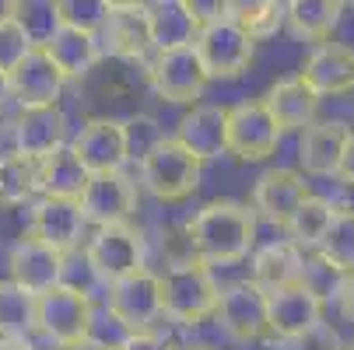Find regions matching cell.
Listing matches in <instances>:
<instances>
[{
    "instance_id": "34",
    "label": "cell",
    "mask_w": 354,
    "mask_h": 350,
    "mask_svg": "<svg viewBox=\"0 0 354 350\" xmlns=\"http://www.w3.org/2000/svg\"><path fill=\"white\" fill-rule=\"evenodd\" d=\"M57 18L60 25L98 35V28L109 18V0H57Z\"/></svg>"
},
{
    "instance_id": "43",
    "label": "cell",
    "mask_w": 354,
    "mask_h": 350,
    "mask_svg": "<svg viewBox=\"0 0 354 350\" xmlns=\"http://www.w3.org/2000/svg\"><path fill=\"white\" fill-rule=\"evenodd\" d=\"M11 102V81H8V74L0 70V109H4Z\"/></svg>"
},
{
    "instance_id": "25",
    "label": "cell",
    "mask_w": 354,
    "mask_h": 350,
    "mask_svg": "<svg viewBox=\"0 0 354 350\" xmlns=\"http://www.w3.org/2000/svg\"><path fill=\"white\" fill-rule=\"evenodd\" d=\"M347 123L340 119H316L298 137V165L306 175H337L344 144H347Z\"/></svg>"
},
{
    "instance_id": "33",
    "label": "cell",
    "mask_w": 354,
    "mask_h": 350,
    "mask_svg": "<svg viewBox=\"0 0 354 350\" xmlns=\"http://www.w3.org/2000/svg\"><path fill=\"white\" fill-rule=\"evenodd\" d=\"M319 256L337 273H354V211H333V221L319 242Z\"/></svg>"
},
{
    "instance_id": "29",
    "label": "cell",
    "mask_w": 354,
    "mask_h": 350,
    "mask_svg": "<svg viewBox=\"0 0 354 350\" xmlns=\"http://www.w3.org/2000/svg\"><path fill=\"white\" fill-rule=\"evenodd\" d=\"M333 211H337V204H330L326 196L309 193L298 204V211L288 217V224H284L288 242L298 245L301 253H306V249H319V242H323V235H326V228L333 221Z\"/></svg>"
},
{
    "instance_id": "28",
    "label": "cell",
    "mask_w": 354,
    "mask_h": 350,
    "mask_svg": "<svg viewBox=\"0 0 354 350\" xmlns=\"http://www.w3.org/2000/svg\"><path fill=\"white\" fill-rule=\"evenodd\" d=\"M88 179L91 175L74 158L71 147H60V151L39 162V196L46 200H81Z\"/></svg>"
},
{
    "instance_id": "14",
    "label": "cell",
    "mask_w": 354,
    "mask_h": 350,
    "mask_svg": "<svg viewBox=\"0 0 354 350\" xmlns=\"http://www.w3.org/2000/svg\"><path fill=\"white\" fill-rule=\"evenodd\" d=\"M84 214H81V204L77 200H46L39 196L32 204V214H28V238L42 242L46 249L67 256V253H77V245L84 238Z\"/></svg>"
},
{
    "instance_id": "10",
    "label": "cell",
    "mask_w": 354,
    "mask_h": 350,
    "mask_svg": "<svg viewBox=\"0 0 354 350\" xmlns=\"http://www.w3.org/2000/svg\"><path fill=\"white\" fill-rule=\"evenodd\" d=\"M11 130V155H21L28 162H42L53 151L67 147V113L60 106L46 109H18V116L8 123Z\"/></svg>"
},
{
    "instance_id": "31",
    "label": "cell",
    "mask_w": 354,
    "mask_h": 350,
    "mask_svg": "<svg viewBox=\"0 0 354 350\" xmlns=\"http://www.w3.org/2000/svg\"><path fill=\"white\" fill-rule=\"evenodd\" d=\"M228 21H235L252 42H267L284 28V4H274V0H228Z\"/></svg>"
},
{
    "instance_id": "41",
    "label": "cell",
    "mask_w": 354,
    "mask_h": 350,
    "mask_svg": "<svg viewBox=\"0 0 354 350\" xmlns=\"http://www.w3.org/2000/svg\"><path fill=\"white\" fill-rule=\"evenodd\" d=\"M337 179L354 189V130L347 133V144H344V155H340V165H337Z\"/></svg>"
},
{
    "instance_id": "36",
    "label": "cell",
    "mask_w": 354,
    "mask_h": 350,
    "mask_svg": "<svg viewBox=\"0 0 354 350\" xmlns=\"http://www.w3.org/2000/svg\"><path fill=\"white\" fill-rule=\"evenodd\" d=\"M123 133H127V155H130V162H140L151 147L165 137L158 119L147 116V113H137V116L123 119Z\"/></svg>"
},
{
    "instance_id": "21",
    "label": "cell",
    "mask_w": 354,
    "mask_h": 350,
    "mask_svg": "<svg viewBox=\"0 0 354 350\" xmlns=\"http://www.w3.org/2000/svg\"><path fill=\"white\" fill-rule=\"evenodd\" d=\"M260 102H263V109L270 113V119L277 123L281 133L284 130H298L301 133V130H309L319 119V102L323 98L298 74H291V77H281L277 84H270Z\"/></svg>"
},
{
    "instance_id": "20",
    "label": "cell",
    "mask_w": 354,
    "mask_h": 350,
    "mask_svg": "<svg viewBox=\"0 0 354 350\" xmlns=\"http://www.w3.org/2000/svg\"><path fill=\"white\" fill-rule=\"evenodd\" d=\"M8 270H11V284H18L21 291H28L32 298L46 294L60 287V277H64V256L46 249L42 242L21 235L15 245H11V256H8Z\"/></svg>"
},
{
    "instance_id": "6",
    "label": "cell",
    "mask_w": 354,
    "mask_h": 350,
    "mask_svg": "<svg viewBox=\"0 0 354 350\" xmlns=\"http://www.w3.org/2000/svg\"><path fill=\"white\" fill-rule=\"evenodd\" d=\"M91 298L71 287H53L35 298V336H42L53 350L81 343L88 336V322H91Z\"/></svg>"
},
{
    "instance_id": "32",
    "label": "cell",
    "mask_w": 354,
    "mask_h": 350,
    "mask_svg": "<svg viewBox=\"0 0 354 350\" xmlns=\"http://www.w3.org/2000/svg\"><path fill=\"white\" fill-rule=\"evenodd\" d=\"M35 336V298L11 280H0V340Z\"/></svg>"
},
{
    "instance_id": "1",
    "label": "cell",
    "mask_w": 354,
    "mask_h": 350,
    "mask_svg": "<svg viewBox=\"0 0 354 350\" xmlns=\"http://www.w3.org/2000/svg\"><path fill=\"white\" fill-rule=\"evenodd\" d=\"M186 242L193 260L204 266L242 263L257 249V214L235 200H214L189 217Z\"/></svg>"
},
{
    "instance_id": "38",
    "label": "cell",
    "mask_w": 354,
    "mask_h": 350,
    "mask_svg": "<svg viewBox=\"0 0 354 350\" xmlns=\"http://www.w3.org/2000/svg\"><path fill=\"white\" fill-rule=\"evenodd\" d=\"M189 18L196 21V28H204L211 21H221L228 14V0H183Z\"/></svg>"
},
{
    "instance_id": "37",
    "label": "cell",
    "mask_w": 354,
    "mask_h": 350,
    "mask_svg": "<svg viewBox=\"0 0 354 350\" xmlns=\"http://www.w3.org/2000/svg\"><path fill=\"white\" fill-rule=\"evenodd\" d=\"M35 42L28 39V32H25V25L15 18V21H4L0 25V70L4 74H11L25 57H28V49H32Z\"/></svg>"
},
{
    "instance_id": "2",
    "label": "cell",
    "mask_w": 354,
    "mask_h": 350,
    "mask_svg": "<svg viewBox=\"0 0 354 350\" xmlns=\"http://www.w3.org/2000/svg\"><path fill=\"white\" fill-rule=\"evenodd\" d=\"M158 277H162V315H169L183 326H196L214 315L221 291H218L211 266L189 260V263L169 266Z\"/></svg>"
},
{
    "instance_id": "11",
    "label": "cell",
    "mask_w": 354,
    "mask_h": 350,
    "mask_svg": "<svg viewBox=\"0 0 354 350\" xmlns=\"http://www.w3.org/2000/svg\"><path fill=\"white\" fill-rule=\"evenodd\" d=\"M106 309L113 315H120L133 333L155 329V322L162 319V277L151 266H144V270L109 284Z\"/></svg>"
},
{
    "instance_id": "27",
    "label": "cell",
    "mask_w": 354,
    "mask_h": 350,
    "mask_svg": "<svg viewBox=\"0 0 354 350\" xmlns=\"http://www.w3.org/2000/svg\"><path fill=\"white\" fill-rule=\"evenodd\" d=\"M344 4L337 0H291L284 4V25L295 39H306V42H330L333 28L340 25Z\"/></svg>"
},
{
    "instance_id": "30",
    "label": "cell",
    "mask_w": 354,
    "mask_h": 350,
    "mask_svg": "<svg viewBox=\"0 0 354 350\" xmlns=\"http://www.w3.org/2000/svg\"><path fill=\"white\" fill-rule=\"evenodd\" d=\"M39 200V162L0 151V207H28Z\"/></svg>"
},
{
    "instance_id": "40",
    "label": "cell",
    "mask_w": 354,
    "mask_h": 350,
    "mask_svg": "<svg viewBox=\"0 0 354 350\" xmlns=\"http://www.w3.org/2000/svg\"><path fill=\"white\" fill-rule=\"evenodd\" d=\"M333 298H337L340 315L354 322V273H344V277H340V284H337V294H333Z\"/></svg>"
},
{
    "instance_id": "24",
    "label": "cell",
    "mask_w": 354,
    "mask_h": 350,
    "mask_svg": "<svg viewBox=\"0 0 354 350\" xmlns=\"http://www.w3.org/2000/svg\"><path fill=\"white\" fill-rule=\"evenodd\" d=\"M306 273V253L298 245H291L288 238L267 242L260 249H252V263H249V280L260 291H281L291 284H301Z\"/></svg>"
},
{
    "instance_id": "4",
    "label": "cell",
    "mask_w": 354,
    "mask_h": 350,
    "mask_svg": "<svg viewBox=\"0 0 354 350\" xmlns=\"http://www.w3.org/2000/svg\"><path fill=\"white\" fill-rule=\"evenodd\" d=\"M193 53H196L200 67H204L207 81H235L249 70L252 57H257V42L225 14L221 21L196 28Z\"/></svg>"
},
{
    "instance_id": "39",
    "label": "cell",
    "mask_w": 354,
    "mask_h": 350,
    "mask_svg": "<svg viewBox=\"0 0 354 350\" xmlns=\"http://www.w3.org/2000/svg\"><path fill=\"white\" fill-rule=\"evenodd\" d=\"M120 350H179V343L158 329H140V333H130V340Z\"/></svg>"
},
{
    "instance_id": "16",
    "label": "cell",
    "mask_w": 354,
    "mask_h": 350,
    "mask_svg": "<svg viewBox=\"0 0 354 350\" xmlns=\"http://www.w3.org/2000/svg\"><path fill=\"white\" fill-rule=\"evenodd\" d=\"M11 81V102H18V109H46V106H60L64 98V74L53 67L42 53V46H32L28 57L8 74Z\"/></svg>"
},
{
    "instance_id": "44",
    "label": "cell",
    "mask_w": 354,
    "mask_h": 350,
    "mask_svg": "<svg viewBox=\"0 0 354 350\" xmlns=\"http://www.w3.org/2000/svg\"><path fill=\"white\" fill-rule=\"evenodd\" d=\"M60 350H98V347L88 343V340H81V343H71V347H60Z\"/></svg>"
},
{
    "instance_id": "7",
    "label": "cell",
    "mask_w": 354,
    "mask_h": 350,
    "mask_svg": "<svg viewBox=\"0 0 354 350\" xmlns=\"http://www.w3.org/2000/svg\"><path fill=\"white\" fill-rule=\"evenodd\" d=\"M232 340L239 343H252L270 336V322H267V291H260L249 277L225 284L218 294V309L211 315Z\"/></svg>"
},
{
    "instance_id": "5",
    "label": "cell",
    "mask_w": 354,
    "mask_h": 350,
    "mask_svg": "<svg viewBox=\"0 0 354 350\" xmlns=\"http://www.w3.org/2000/svg\"><path fill=\"white\" fill-rule=\"evenodd\" d=\"M84 263L91 266L98 284H116L137 270H144V235L133 224H109L95 228L88 245H84Z\"/></svg>"
},
{
    "instance_id": "45",
    "label": "cell",
    "mask_w": 354,
    "mask_h": 350,
    "mask_svg": "<svg viewBox=\"0 0 354 350\" xmlns=\"http://www.w3.org/2000/svg\"><path fill=\"white\" fill-rule=\"evenodd\" d=\"M179 350H214V347H204V343H196V347H179Z\"/></svg>"
},
{
    "instance_id": "35",
    "label": "cell",
    "mask_w": 354,
    "mask_h": 350,
    "mask_svg": "<svg viewBox=\"0 0 354 350\" xmlns=\"http://www.w3.org/2000/svg\"><path fill=\"white\" fill-rule=\"evenodd\" d=\"M130 326L120 319V315H113L106 305L102 309H95L91 312V322H88V343H95L98 350H120L127 340H130Z\"/></svg>"
},
{
    "instance_id": "23",
    "label": "cell",
    "mask_w": 354,
    "mask_h": 350,
    "mask_svg": "<svg viewBox=\"0 0 354 350\" xmlns=\"http://www.w3.org/2000/svg\"><path fill=\"white\" fill-rule=\"evenodd\" d=\"M98 46H102V57L140 64L151 49L144 28V4H109V18L98 28Z\"/></svg>"
},
{
    "instance_id": "8",
    "label": "cell",
    "mask_w": 354,
    "mask_h": 350,
    "mask_svg": "<svg viewBox=\"0 0 354 350\" xmlns=\"http://www.w3.org/2000/svg\"><path fill=\"white\" fill-rule=\"evenodd\" d=\"M281 147V130L260 98L228 106V155L239 162H267Z\"/></svg>"
},
{
    "instance_id": "18",
    "label": "cell",
    "mask_w": 354,
    "mask_h": 350,
    "mask_svg": "<svg viewBox=\"0 0 354 350\" xmlns=\"http://www.w3.org/2000/svg\"><path fill=\"white\" fill-rule=\"evenodd\" d=\"M309 196V182L298 168H267L252 182V214L284 228L288 217L298 211V204Z\"/></svg>"
},
{
    "instance_id": "19",
    "label": "cell",
    "mask_w": 354,
    "mask_h": 350,
    "mask_svg": "<svg viewBox=\"0 0 354 350\" xmlns=\"http://www.w3.org/2000/svg\"><path fill=\"white\" fill-rule=\"evenodd\" d=\"M298 77L306 81L319 98L354 95V49L347 42H319L301 64Z\"/></svg>"
},
{
    "instance_id": "15",
    "label": "cell",
    "mask_w": 354,
    "mask_h": 350,
    "mask_svg": "<svg viewBox=\"0 0 354 350\" xmlns=\"http://www.w3.org/2000/svg\"><path fill=\"white\" fill-rule=\"evenodd\" d=\"M323 309L326 302L319 294H313L306 284H291L281 291L267 294V322H270V336L277 340H298L313 333L323 322Z\"/></svg>"
},
{
    "instance_id": "12",
    "label": "cell",
    "mask_w": 354,
    "mask_h": 350,
    "mask_svg": "<svg viewBox=\"0 0 354 350\" xmlns=\"http://www.w3.org/2000/svg\"><path fill=\"white\" fill-rule=\"evenodd\" d=\"M77 204H81L84 224H95V228L130 224V217L137 214V186L127 179V172L91 175Z\"/></svg>"
},
{
    "instance_id": "42",
    "label": "cell",
    "mask_w": 354,
    "mask_h": 350,
    "mask_svg": "<svg viewBox=\"0 0 354 350\" xmlns=\"http://www.w3.org/2000/svg\"><path fill=\"white\" fill-rule=\"evenodd\" d=\"M21 14V4H18V0H0V25H4V21H15Z\"/></svg>"
},
{
    "instance_id": "3",
    "label": "cell",
    "mask_w": 354,
    "mask_h": 350,
    "mask_svg": "<svg viewBox=\"0 0 354 350\" xmlns=\"http://www.w3.org/2000/svg\"><path fill=\"white\" fill-rule=\"evenodd\" d=\"M200 165L189 151L176 144V137H162L151 151L137 162L140 172V186L162 200V204H183L186 196H193L200 189Z\"/></svg>"
},
{
    "instance_id": "17",
    "label": "cell",
    "mask_w": 354,
    "mask_h": 350,
    "mask_svg": "<svg viewBox=\"0 0 354 350\" xmlns=\"http://www.w3.org/2000/svg\"><path fill=\"white\" fill-rule=\"evenodd\" d=\"M176 144L200 165L228 155V106L196 102L176 126Z\"/></svg>"
},
{
    "instance_id": "13",
    "label": "cell",
    "mask_w": 354,
    "mask_h": 350,
    "mask_svg": "<svg viewBox=\"0 0 354 350\" xmlns=\"http://www.w3.org/2000/svg\"><path fill=\"white\" fill-rule=\"evenodd\" d=\"M147 77H151V88L158 91V98H165L172 106H196V98L207 88V74L200 67L193 46L158 53L147 64Z\"/></svg>"
},
{
    "instance_id": "47",
    "label": "cell",
    "mask_w": 354,
    "mask_h": 350,
    "mask_svg": "<svg viewBox=\"0 0 354 350\" xmlns=\"http://www.w3.org/2000/svg\"><path fill=\"white\" fill-rule=\"evenodd\" d=\"M351 350H354V343H351Z\"/></svg>"
},
{
    "instance_id": "46",
    "label": "cell",
    "mask_w": 354,
    "mask_h": 350,
    "mask_svg": "<svg viewBox=\"0 0 354 350\" xmlns=\"http://www.w3.org/2000/svg\"><path fill=\"white\" fill-rule=\"evenodd\" d=\"M32 350H46V347H32Z\"/></svg>"
},
{
    "instance_id": "9",
    "label": "cell",
    "mask_w": 354,
    "mask_h": 350,
    "mask_svg": "<svg viewBox=\"0 0 354 350\" xmlns=\"http://www.w3.org/2000/svg\"><path fill=\"white\" fill-rule=\"evenodd\" d=\"M74 158L84 165L88 175H106V172H123L130 165L127 155V133H123V119H109V116H91L77 137L67 144Z\"/></svg>"
},
{
    "instance_id": "22",
    "label": "cell",
    "mask_w": 354,
    "mask_h": 350,
    "mask_svg": "<svg viewBox=\"0 0 354 350\" xmlns=\"http://www.w3.org/2000/svg\"><path fill=\"white\" fill-rule=\"evenodd\" d=\"M42 53L53 60V67L64 74V81H84L98 60H102V46H98L95 32H81L71 25H57L46 35Z\"/></svg>"
},
{
    "instance_id": "26",
    "label": "cell",
    "mask_w": 354,
    "mask_h": 350,
    "mask_svg": "<svg viewBox=\"0 0 354 350\" xmlns=\"http://www.w3.org/2000/svg\"><path fill=\"white\" fill-rule=\"evenodd\" d=\"M144 28L147 42L158 53H172V49H186L196 39V21L189 18L183 0H155L144 4Z\"/></svg>"
}]
</instances>
